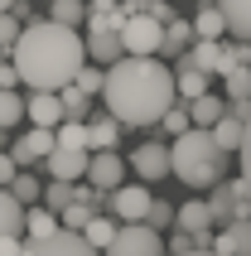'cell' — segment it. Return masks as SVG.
I'll return each instance as SVG.
<instances>
[{
    "label": "cell",
    "mask_w": 251,
    "mask_h": 256,
    "mask_svg": "<svg viewBox=\"0 0 251 256\" xmlns=\"http://www.w3.org/2000/svg\"><path fill=\"white\" fill-rule=\"evenodd\" d=\"M212 136H218V145H222L227 155H232V150H237V155H242V145H246V121H237V116L227 112L222 121L212 126Z\"/></svg>",
    "instance_id": "603a6c76"
},
{
    "label": "cell",
    "mask_w": 251,
    "mask_h": 256,
    "mask_svg": "<svg viewBox=\"0 0 251 256\" xmlns=\"http://www.w3.org/2000/svg\"><path fill=\"white\" fill-rule=\"evenodd\" d=\"M145 222H150L154 232H164L169 222H179V208H169L164 198H154V203H150V218H145Z\"/></svg>",
    "instance_id": "e575fe53"
},
{
    "label": "cell",
    "mask_w": 251,
    "mask_h": 256,
    "mask_svg": "<svg viewBox=\"0 0 251 256\" xmlns=\"http://www.w3.org/2000/svg\"><path fill=\"white\" fill-rule=\"evenodd\" d=\"M82 20H87V5H82V0H54V24L78 29Z\"/></svg>",
    "instance_id": "4dcf8cb0"
},
{
    "label": "cell",
    "mask_w": 251,
    "mask_h": 256,
    "mask_svg": "<svg viewBox=\"0 0 251 256\" xmlns=\"http://www.w3.org/2000/svg\"><path fill=\"white\" fill-rule=\"evenodd\" d=\"M24 222H29V208L10 188H0V237H24Z\"/></svg>",
    "instance_id": "5bb4252c"
},
{
    "label": "cell",
    "mask_w": 251,
    "mask_h": 256,
    "mask_svg": "<svg viewBox=\"0 0 251 256\" xmlns=\"http://www.w3.org/2000/svg\"><path fill=\"white\" fill-rule=\"evenodd\" d=\"M218 256H251V218L218 232Z\"/></svg>",
    "instance_id": "9a60e30c"
},
{
    "label": "cell",
    "mask_w": 251,
    "mask_h": 256,
    "mask_svg": "<svg viewBox=\"0 0 251 256\" xmlns=\"http://www.w3.org/2000/svg\"><path fill=\"white\" fill-rule=\"evenodd\" d=\"M188 112H194V126L212 130V126H218V121H222L227 112H232V106H227V97H212V92H208V97H198L194 106H188Z\"/></svg>",
    "instance_id": "44dd1931"
},
{
    "label": "cell",
    "mask_w": 251,
    "mask_h": 256,
    "mask_svg": "<svg viewBox=\"0 0 251 256\" xmlns=\"http://www.w3.org/2000/svg\"><path fill=\"white\" fill-rule=\"evenodd\" d=\"M58 145H63V150H92L87 121H63V126H58Z\"/></svg>",
    "instance_id": "83f0119b"
},
{
    "label": "cell",
    "mask_w": 251,
    "mask_h": 256,
    "mask_svg": "<svg viewBox=\"0 0 251 256\" xmlns=\"http://www.w3.org/2000/svg\"><path fill=\"white\" fill-rule=\"evenodd\" d=\"M188 256H218V252H188Z\"/></svg>",
    "instance_id": "bcb514c9"
},
{
    "label": "cell",
    "mask_w": 251,
    "mask_h": 256,
    "mask_svg": "<svg viewBox=\"0 0 251 256\" xmlns=\"http://www.w3.org/2000/svg\"><path fill=\"white\" fill-rule=\"evenodd\" d=\"M0 256H24V237H0Z\"/></svg>",
    "instance_id": "b9f144b4"
},
{
    "label": "cell",
    "mask_w": 251,
    "mask_h": 256,
    "mask_svg": "<svg viewBox=\"0 0 251 256\" xmlns=\"http://www.w3.org/2000/svg\"><path fill=\"white\" fill-rule=\"evenodd\" d=\"M121 39H126V54L130 58H154L160 48H164V24H160L150 10H136L130 20H126Z\"/></svg>",
    "instance_id": "277c9868"
},
{
    "label": "cell",
    "mask_w": 251,
    "mask_h": 256,
    "mask_svg": "<svg viewBox=\"0 0 251 256\" xmlns=\"http://www.w3.org/2000/svg\"><path fill=\"white\" fill-rule=\"evenodd\" d=\"M48 5H54V0H48Z\"/></svg>",
    "instance_id": "7dc6e473"
},
{
    "label": "cell",
    "mask_w": 251,
    "mask_h": 256,
    "mask_svg": "<svg viewBox=\"0 0 251 256\" xmlns=\"http://www.w3.org/2000/svg\"><path fill=\"white\" fill-rule=\"evenodd\" d=\"M169 155H174V174H179L188 188H218L227 179V150L218 145V136L203 126H194L188 136H179V140L169 145Z\"/></svg>",
    "instance_id": "3957f363"
},
{
    "label": "cell",
    "mask_w": 251,
    "mask_h": 256,
    "mask_svg": "<svg viewBox=\"0 0 251 256\" xmlns=\"http://www.w3.org/2000/svg\"><path fill=\"white\" fill-rule=\"evenodd\" d=\"M24 256H97L82 232H54V237H24Z\"/></svg>",
    "instance_id": "8992f818"
},
{
    "label": "cell",
    "mask_w": 251,
    "mask_h": 256,
    "mask_svg": "<svg viewBox=\"0 0 251 256\" xmlns=\"http://www.w3.org/2000/svg\"><path fill=\"white\" fill-rule=\"evenodd\" d=\"M54 150H58V130H44V126H34L29 136H14V145H10V155H14L20 170L34 164V160H48Z\"/></svg>",
    "instance_id": "9c48e42d"
},
{
    "label": "cell",
    "mask_w": 251,
    "mask_h": 256,
    "mask_svg": "<svg viewBox=\"0 0 251 256\" xmlns=\"http://www.w3.org/2000/svg\"><path fill=\"white\" fill-rule=\"evenodd\" d=\"M106 256H164V242H160V232H154L150 222H130V228H121V237L106 246Z\"/></svg>",
    "instance_id": "52a82bcc"
},
{
    "label": "cell",
    "mask_w": 251,
    "mask_h": 256,
    "mask_svg": "<svg viewBox=\"0 0 251 256\" xmlns=\"http://www.w3.org/2000/svg\"><path fill=\"white\" fill-rule=\"evenodd\" d=\"M150 14L169 29V24H174V0H154V5H150Z\"/></svg>",
    "instance_id": "ab89813d"
},
{
    "label": "cell",
    "mask_w": 251,
    "mask_h": 256,
    "mask_svg": "<svg viewBox=\"0 0 251 256\" xmlns=\"http://www.w3.org/2000/svg\"><path fill=\"white\" fill-rule=\"evenodd\" d=\"M92 218H97V213H92L87 203H72L68 213H63V228H68V232H87V222H92Z\"/></svg>",
    "instance_id": "d590c367"
},
{
    "label": "cell",
    "mask_w": 251,
    "mask_h": 256,
    "mask_svg": "<svg viewBox=\"0 0 251 256\" xmlns=\"http://www.w3.org/2000/svg\"><path fill=\"white\" fill-rule=\"evenodd\" d=\"M14 179H20V164H14L10 150H0V188H10Z\"/></svg>",
    "instance_id": "74e56055"
},
{
    "label": "cell",
    "mask_w": 251,
    "mask_h": 256,
    "mask_svg": "<svg viewBox=\"0 0 251 256\" xmlns=\"http://www.w3.org/2000/svg\"><path fill=\"white\" fill-rule=\"evenodd\" d=\"M130 164H136V174L145 179V184H154V179H169L174 174V155H169V145H160V140H145L130 155Z\"/></svg>",
    "instance_id": "ba28073f"
},
{
    "label": "cell",
    "mask_w": 251,
    "mask_h": 256,
    "mask_svg": "<svg viewBox=\"0 0 251 256\" xmlns=\"http://www.w3.org/2000/svg\"><path fill=\"white\" fill-rule=\"evenodd\" d=\"M174 78H179V102H188V106H194L198 97H208V72L188 68L184 58H174Z\"/></svg>",
    "instance_id": "2e32d148"
},
{
    "label": "cell",
    "mask_w": 251,
    "mask_h": 256,
    "mask_svg": "<svg viewBox=\"0 0 251 256\" xmlns=\"http://www.w3.org/2000/svg\"><path fill=\"white\" fill-rule=\"evenodd\" d=\"M63 232V218L54 208H29V222H24V237H54Z\"/></svg>",
    "instance_id": "484cf974"
},
{
    "label": "cell",
    "mask_w": 251,
    "mask_h": 256,
    "mask_svg": "<svg viewBox=\"0 0 251 256\" xmlns=\"http://www.w3.org/2000/svg\"><path fill=\"white\" fill-rule=\"evenodd\" d=\"M154 0H126V10H150Z\"/></svg>",
    "instance_id": "ee69618b"
},
{
    "label": "cell",
    "mask_w": 251,
    "mask_h": 256,
    "mask_svg": "<svg viewBox=\"0 0 251 256\" xmlns=\"http://www.w3.org/2000/svg\"><path fill=\"white\" fill-rule=\"evenodd\" d=\"M78 87H82L87 97H92V92H106V72L92 63V68H82V72H78Z\"/></svg>",
    "instance_id": "8d00e7d4"
},
{
    "label": "cell",
    "mask_w": 251,
    "mask_h": 256,
    "mask_svg": "<svg viewBox=\"0 0 251 256\" xmlns=\"http://www.w3.org/2000/svg\"><path fill=\"white\" fill-rule=\"evenodd\" d=\"M14 68L34 92H63L87 68V39H78V29L68 24L34 20V24H24L20 44H14Z\"/></svg>",
    "instance_id": "7a4b0ae2"
},
{
    "label": "cell",
    "mask_w": 251,
    "mask_h": 256,
    "mask_svg": "<svg viewBox=\"0 0 251 256\" xmlns=\"http://www.w3.org/2000/svg\"><path fill=\"white\" fill-rule=\"evenodd\" d=\"M212 228V213H208V203L203 198H188L179 208V232H208Z\"/></svg>",
    "instance_id": "d4e9b609"
},
{
    "label": "cell",
    "mask_w": 251,
    "mask_h": 256,
    "mask_svg": "<svg viewBox=\"0 0 251 256\" xmlns=\"http://www.w3.org/2000/svg\"><path fill=\"white\" fill-rule=\"evenodd\" d=\"M194 34H198V39H218V44H222V34H227V14L218 10V0H212V5L203 0V10L194 14Z\"/></svg>",
    "instance_id": "ac0fdd59"
},
{
    "label": "cell",
    "mask_w": 251,
    "mask_h": 256,
    "mask_svg": "<svg viewBox=\"0 0 251 256\" xmlns=\"http://www.w3.org/2000/svg\"><path fill=\"white\" fill-rule=\"evenodd\" d=\"M24 116H29V102H24V97H14V92H0V130L20 126Z\"/></svg>",
    "instance_id": "f1b7e54d"
},
{
    "label": "cell",
    "mask_w": 251,
    "mask_h": 256,
    "mask_svg": "<svg viewBox=\"0 0 251 256\" xmlns=\"http://www.w3.org/2000/svg\"><path fill=\"white\" fill-rule=\"evenodd\" d=\"M20 34H24V20H20V14H0V48H5V54H10L14 44H20Z\"/></svg>",
    "instance_id": "d6a6232c"
},
{
    "label": "cell",
    "mask_w": 251,
    "mask_h": 256,
    "mask_svg": "<svg viewBox=\"0 0 251 256\" xmlns=\"http://www.w3.org/2000/svg\"><path fill=\"white\" fill-rule=\"evenodd\" d=\"M222 87H227V102H246L251 97V68H237L232 78H222Z\"/></svg>",
    "instance_id": "1f68e13d"
},
{
    "label": "cell",
    "mask_w": 251,
    "mask_h": 256,
    "mask_svg": "<svg viewBox=\"0 0 251 256\" xmlns=\"http://www.w3.org/2000/svg\"><path fill=\"white\" fill-rule=\"evenodd\" d=\"M106 116L121 126H154L179 106V78L160 58H121L106 68Z\"/></svg>",
    "instance_id": "6da1fadb"
},
{
    "label": "cell",
    "mask_w": 251,
    "mask_h": 256,
    "mask_svg": "<svg viewBox=\"0 0 251 256\" xmlns=\"http://www.w3.org/2000/svg\"><path fill=\"white\" fill-rule=\"evenodd\" d=\"M184 63H188V68H198V72H218V63H222V44L218 39H198L194 48H188V54H184Z\"/></svg>",
    "instance_id": "d6986e66"
},
{
    "label": "cell",
    "mask_w": 251,
    "mask_h": 256,
    "mask_svg": "<svg viewBox=\"0 0 251 256\" xmlns=\"http://www.w3.org/2000/svg\"><path fill=\"white\" fill-rule=\"evenodd\" d=\"M78 203H87V208H97V203H102V188H92V184H78Z\"/></svg>",
    "instance_id": "7bdbcfd3"
},
{
    "label": "cell",
    "mask_w": 251,
    "mask_h": 256,
    "mask_svg": "<svg viewBox=\"0 0 251 256\" xmlns=\"http://www.w3.org/2000/svg\"><path fill=\"white\" fill-rule=\"evenodd\" d=\"M242 179H246V198H251V126H246V145H242Z\"/></svg>",
    "instance_id": "60d3db41"
},
{
    "label": "cell",
    "mask_w": 251,
    "mask_h": 256,
    "mask_svg": "<svg viewBox=\"0 0 251 256\" xmlns=\"http://www.w3.org/2000/svg\"><path fill=\"white\" fill-rule=\"evenodd\" d=\"M87 58L92 63H106V68H116L121 58H130L126 54V39L121 34H87Z\"/></svg>",
    "instance_id": "4fadbf2b"
},
{
    "label": "cell",
    "mask_w": 251,
    "mask_h": 256,
    "mask_svg": "<svg viewBox=\"0 0 251 256\" xmlns=\"http://www.w3.org/2000/svg\"><path fill=\"white\" fill-rule=\"evenodd\" d=\"M29 121L44 130H58L63 121H68V112H63V97L58 92H34L29 97Z\"/></svg>",
    "instance_id": "7c38bea8"
},
{
    "label": "cell",
    "mask_w": 251,
    "mask_h": 256,
    "mask_svg": "<svg viewBox=\"0 0 251 256\" xmlns=\"http://www.w3.org/2000/svg\"><path fill=\"white\" fill-rule=\"evenodd\" d=\"M10 194H14V198H20V203H24V208H34V198H39V194H44V184H39V179H34V174H20V179H14V184H10Z\"/></svg>",
    "instance_id": "836d02e7"
},
{
    "label": "cell",
    "mask_w": 251,
    "mask_h": 256,
    "mask_svg": "<svg viewBox=\"0 0 251 256\" xmlns=\"http://www.w3.org/2000/svg\"><path fill=\"white\" fill-rule=\"evenodd\" d=\"M218 10L227 14V34L251 44V0H218Z\"/></svg>",
    "instance_id": "e0dca14e"
},
{
    "label": "cell",
    "mask_w": 251,
    "mask_h": 256,
    "mask_svg": "<svg viewBox=\"0 0 251 256\" xmlns=\"http://www.w3.org/2000/svg\"><path fill=\"white\" fill-rule=\"evenodd\" d=\"M44 170L54 174V179H63V184H78V179H87V170H92V150H63V145H58L54 155L44 160Z\"/></svg>",
    "instance_id": "30bf717a"
},
{
    "label": "cell",
    "mask_w": 251,
    "mask_h": 256,
    "mask_svg": "<svg viewBox=\"0 0 251 256\" xmlns=\"http://www.w3.org/2000/svg\"><path fill=\"white\" fill-rule=\"evenodd\" d=\"M87 130H92V155L116 150V140H121V121L116 116H97V121H87Z\"/></svg>",
    "instance_id": "7402d4cb"
},
{
    "label": "cell",
    "mask_w": 251,
    "mask_h": 256,
    "mask_svg": "<svg viewBox=\"0 0 251 256\" xmlns=\"http://www.w3.org/2000/svg\"><path fill=\"white\" fill-rule=\"evenodd\" d=\"M14 10V0H0V14H10Z\"/></svg>",
    "instance_id": "f6af8a7d"
},
{
    "label": "cell",
    "mask_w": 251,
    "mask_h": 256,
    "mask_svg": "<svg viewBox=\"0 0 251 256\" xmlns=\"http://www.w3.org/2000/svg\"><path fill=\"white\" fill-rule=\"evenodd\" d=\"M121 174H126L121 155H116V150H102V155H92L87 184H92V188H102V194H116V188H121Z\"/></svg>",
    "instance_id": "8fae6325"
},
{
    "label": "cell",
    "mask_w": 251,
    "mask_h": 256,
    "mask_svg": "<svg viewBox=\"0 0 251 256\" xmlns=\"http://www.w3.org/2000/svg\"><path fill=\"white\" fill-rule=\"evenodd\" d=\"M237 68H251V44L232 39V44H222V63H218V78H232Z\"/></svg>",
    "instance_id": "4316f807"
},
{
    "label": "cell",
    "mask_w": 251,
    "mask_h": 256,
    "mask_svg": "<svg viewBox=\"0 0 251 256\" xmlns=\"http://www.w3.org/2000/svg\"><path fill=\"white\" fill-rule=\"evenodd\" d=\"M150 203H154V194L145 184H121L116 194H106V208H112V218L121 222V228L145 222V218H150Z\"/></svg>",
    "instance_id": "5b68a950"
},
{
    "label": "cell",
    "mask_w": 251,
    "mask_h": 256,
    "mask_svg": "<svg viewBox=\"0 0 251 256\" xmlns=\"http://www.w3.org/2000/svg\"><path fill=\"white\" fill-rule=\"evenodd\" d=\"M198 44V34H194V20H174V24L164 29V48L160 54H169V58H184L188 48Z\"/></svg>",
    "instance_id": "ffe728a7"
},
{
    "label": "cell",
    "mask_w": 251,
    "mask_h": 256,
    "mask_svg": "<svg viewBox=\"0 0 251 256\" xmlns=\"http://www.w3.org/2000/svg\"><path fill=\"white\" fill-rule=\"evenodd\" d=\"M82 237H87L92 246H97V252H106V246H112L116 237H121V222H116L112 213H97L92 222H87V232H82Z\"/></svg>",
    "instance_id": "cb8c5ba5"
},
{
    "label": "cell",
    "mask_w": 251,
    "mask_h": 256,
    "mask_svg": "<svg viewBox=\"0 0 251 256\" xmlns=\"http://www.w3.org/2000/svg\"><path fill=\"white\" fill-rule=\"evenodd\" d=\"M14 82H24L14 63H0V92H14Z\"/></svg>",
    "instance_id": "f35d334b"
},
{
    "label": "cell",
    "mask_w": 251,
    "mask_h": 256,
    "mask_svg": "<svg viewBox=\"0 0 251 256\" xmlns=\"http://www.w3.org/2000/svg\"><path fill=\"white\" fill-rule=\"evenodd\" d=\"M58 97H63V112H68V121H87V106H92V97H87L78 82H72V87H63Z\"/></svg>",
    "instance_id": "f546056e"
}]
</instances>
